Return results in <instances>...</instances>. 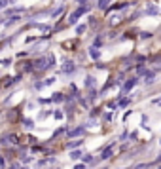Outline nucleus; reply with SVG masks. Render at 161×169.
<instances>
[{
	"label": "nucleus",
	"instance_id": "nucleus-4",
	"mask_svg": "<svg viewBox=\"0 0 161 169\" xmlns=\"http://www.w3.org/2000/svg\"><path fill=\"white\" fill-rule=\"evenodd\" d=\"M34 67H36V68H40V70L50 68V59H48V57H40V59H36Z\"/></svg>",
	"mask_w": 161,
	"mask_h": 169
},
{
	"label": "nucleus",
	"instance_id": "nucleus-34",
	"mask_svg": "<svg viewBox=\"0 0 161 169\" xmlns=\"http://www.w3.org/2000/svg\"><path fill=\"white\" fill-rule=\"evenodd\" d=\"M10 169H17V165H15V163H13V165H10Z\"/></svg>",
	"mask_w": 161,
	"mask_h": 169
},
{
	"label": "nucleus",
	"instance_id": "nucleus-2",
	"mask_svg": "<svg viewBox=\"0 0 161 169\" xmlns=\"http://www.w3.org/2000/svg\"><path fill=\"white\" fill-rule=\"evenodd\" d=\"M112 156H114V142H110L108 147L101 152V160H102V162H106V160H110Z\"/></svg>",
	"mask_w": 161,
	"mask_h": 169
},
{
	"label": "nucleus",
	"instance_id": "nucleus-20",
	"mask_svg": "<svg viewBox=\"0 0 161 169\" xmlns=\"http://www.w3.org/2000/svg\"><path fill=\"white\" fill-rule=\"evenodd\" d=\"M64 131H66V129H64V127H61V129H57V131L53 133V137H59V135H63Z\"/></svg>",
	"mask_w": 161,
	"mask_h": 169
},
{
	"label": "nucleus",
	"instance_id": "nucleus-10",
	"mask_svg": "<svg viewBox=\"0 0 161 169\" xmlns=\"http://www.w3.org/2000/svg\"><path fill=\"white\" fill-rule=\"evenodd\" d=\"M85 87H87V89L95 87V78H93V76H87V78H85Z\"/></svg>",
	"mask_w": 161,
	"mask_h": 169
},
{
	"label": "nucleus",
	"instance_id": "nucleus-36",
	"mask_svg": "<svg viewBox=\"0 0 161 169\" xmlns=\"http://www.w3.org/2000/svg\"><path fill=\"white\" fill-rule=\"evenodd\" d=\"M23 169H27V167H23Z\"/></svg>",
	"mask_w": 161,
	"mask_h": 169
},
{
	"label": "nucleus",
	"instance_id": "nucleus-30",
	"mask_svg": "<svg viewBox=\"0 0 161 169\" xmlns=\"http://www.w3.org/2000/svg\"><path fill=\"white\" fill-rule=\"evenodd\" d=\"M104 120H112V112H106L104 114Z\"/></svg>",
	"mask_w": 161,
	"mask_h": 169
},
{
	"label": "nucleus",
	"instance_id": "nucleus-25",
	"mask_svg": "<svg viewBox=\"0 0 161 169\" xmlns=\"http://www.w3.org/2000/svg\"><path fill=\"white\" fill-rule=\"evenodd\" d=\"M10 2V0H0V10H4V6Z\"/></svg>",
	"mask_w": 161,
	"mask_h": 169
},
{
	"label": "nucleus",
	"instance_id": "nucleus-28",
	"mask_svg": "<svg viewBox=\"0 0 161 169\" xmlns=\"http://www.w3.org/2000/svg\"><path fill=\"white\" fill-rule=\"evenodd\" d=\"M0 63H2V65H10V63H12V59H2Z\"/></svg>",
	"mask_w": 161,
	"mask_h": 169
},
{
	"label": "nucleus",
	"instance_id": "nucleus-15",
	"mask_svg": "<svg viewBox=\"0 0 161 169\" xmlns=\"http://www.w3.org/2000/svg\"><path fill=\"white\" fill-rule=\"evenodd\" d=\"M17 21H21V17H19V15H13V17H10V21L6 23V27H10V25H13V23H17Z\"/></svg>",
	"mask_w": 161,
	"mask_h": 169
},
{
	"label": "nucleus",
	"instance_id": "nucleus-31",
	"mask_svg": "<svg viewBox=\"0 0 161 169\" xmlns=\"http://www.w3.org/2000/svg\"><path fill=\"white\" fill-rule=\"evenodd\" d=\"M154 105H157V107H161V99H155V101H152Z\"/></svg>",
	"mask_w": 161,
	"mask_h": 169
},
{
	"label": "nucleus",
	"instance_id": "nucleus-12",
	"mask_svg": "<svg viewBox=\"0 0 161 169\" xmlns=\"http://www.w3.org/2000/svg\"><path fill=\"white\" fill-rule=\"evenodd\" d=\"M154 80H155V74H154V72H148V74H146V86H152L154 84Z\"/></svg>",
	"mask_w": 161,
	"mask_h": 169
},
{
	"label": "nucleus",
	"instance_id": "nucleus-6",
	"mask_svg": "<svg viewBox=\"0 0 161 169\" xmlns=\"http://www.w3.org/2000/svg\"><path fill=\"white\" fill-rule=\"evenodd\" d=\"M74 70H76V67H74L72 61H68V59H66V61L63 63V72H64V74H68V72H74Z\"/></svg>",
	"mask_w": 161,
	"mask_h": 169
},
{
	"label": "nucleus",
	"instance_id": "nucleus-3",
	"mask_svg": "<svg viewBox=\"0 0 161 169\" xmlns=\"http://www.w3.org/2000/svg\"><path fill=\"white\" fill-rule=\"evenodd\" d=\"M85 133V126H78L74 129H68V137L70 139H76V137H82Z\"/></svg>",
	"mask_w": 161,
	"mask_h": 169
},
{
	"label": "nucleus",
	"instance_id": "nucleus-17",
	"mask_svg": "<svg viewBox=\"0 0 161 169\" xmlns=\"http://www.w3.org/2000/svg\"><path fill=\"white\" fill-rule=\"evenodd\" d=\"M85 32V25H78L76 27V34H83Z\"/></svg>",
	"mask_w": 161,
	"mask_h": 169
},
{
	"label": "nucleus",
	"instance_id": "nucleus-8",
	"mask_svg": "<svg viewBox=\"0 0 161 169\" xmlns=\"http://www.w3.org/2000/svg\"><path fill=\"white\" fill-rule=\"evenodd\" d=\"M89 55H91V59H95V61H97V59H101V52L97 50V47H93V46L89 47Z\"/></svg>",
	"mask_w": 161,
	"mask_h": 169
},
{
	"label": "nucleus",
	"instance_id": "nucleus-26",
	"mask_svg": "<svg viewBox=\"0 0 161 169\" xmlns=\"http://www.w3.org/2000/svg\"><path fill=\"white\" fill-rule=\"evenodd\" d=\"M120 23V17H112V25H118Z\"/></svg>",
	"mask_w": 161,
	"mask_h": 169
},
{
	"label": "nucleus",
	"instance_id": "nucleus-7",
	"mask_svg": "<svg viewBox=\"0 0 161 169\" xmlns=\"http://www.w3.org/2000/svg\"><path fill=\"white\" fill-rule=\"evenodd\" d=\"M82 144H83V139H76V141H70V142H66V148H68V150H74V148L82 147Z\"/></svg>",
	"mask_w": 161,
	"mask_h": 169
},
{
	"label": "nucleus",
	"instance_id": "nucleus-11",
	"mask_svg": "<svg viewBox=\"0 0 161 169\" xmlns=\"http://www.w3.org/2000/svg\"><path fill=\"white\" fill-rule=\"evenodd\" d=\"M70 158H72V160H82V158H83V152H82V150H72V152H70Z\"/></svg>",
	"mask_w": 161,
	"mask_h": 169
},
{
	"label": "nucleus",
	"instance_id": "nucleus-13",
	"mask_svg": "<svg viewBox=\"0 0 161 169\" xmlns=\"http://www.w3.org/2000/svg\"><path fill=\"white\" fill-rule=\"evenodd\" d=\"M63 99H64L63 93H53V95H51V101H53V103H61Z\"/></svg>",
	"mask_w": 161,
	"mask_h": 169
},
{
	"label": "nucleus",
	"instance_id": "nucleus-14",
	"mask_svg": "<svg viewBox=\"0 0 161 169\" xmlns=\"http://www.w3.org/2000/svg\"><path fill=\"white\" fill-rule=\"evenodd\" d=\"M157 12H159V10H157V8H155V6H154V4H150V8H148V10H146V13H148V15H155V13H157Z\"/></svg>",
	"mask_w": 161,
	"mask_h": 169
},
{
	"label": "nucleus",
	"instance_id": "nucleus-5",
	"mask_svg": "<svg viewBox=\"0 0 161 169\" xmlns=\"http://www.w3.org/2000/svg\"><path fill=\"white\" fill-rule=\"evenodd\" d=\"M136 84H139V78H131V80H127L125 84H123V87H121V93H127V91H131Z\"/></svg>",
	"mask_w": 161,
	"mask_h": 169
},
{
	"label": "nucleus",
	"instance_id": "nucleus-16",
	"mask_svg": "<svg viewBox=\"0 0 161 169\" xmlns=\"http://www.w3.org/2000/svg\"><path fill=\"white\" fill-rule=\"evenodd\" d=\"M99 8L101 10H106L108 8V0H99Z\"/></svg>",
	"mask_w": 161,
	"mask_h": 169
},
{
	"label": "nucleus",
	"instance_id": "nucleus-24",
	"mask_svg": "<svg viewBox=\"0 0 161 169\" xmlns=\"http://www.w3.org/2000/svg\"><path fill=\"white\" fill-rule=\"evenodd\" d=\"M53 116H55L57 120H61V118H63V114H61V110H55V112H53Z\"/></svg>",
	"mask_w": 161,
	"mask_h": 169
},
{
	"label": "nucleus",
	"instance_id": "nucleus-22",
	"mask_svg": "<svg viewBox=\"0 0 161 169\" xmlns=\"http://www.w3.org/2000/svg\"><path fill=\"white\" fill-rule=\"evenodd\" d=\"M32 67H34V65H31V63H25V65H23V68H25L27 72H29V70H32Z\"/></svg>",
	"mask_w": 161,
	"mask_h": 169
},
{
	"label": "nucleus",
	"instance_id": "nucleus-18",
	"mask_svg": "<svg viewBox=\"0 0 161 169\" xmlns=\"http://www.w3.org/2000/svg\"><path fill=\"white\" fill-rule=\"evenodd\" d=\"M61 12H63V6H59L57 10H53V12H51V15H53V17H57V15H61Z\"/></svg>",
	"mask_w": 161,
	"mask_h": 169
},
{
	"label": "nucleus",
	"instance_id": "nucleus-33",
	"mask_svg": "<svg viewBox=\"0 0 161 169\" xmlns=\"http://www.w3.org/2000/svg\"><path fill=\"white\" fill-rule=\"evenodd\" d=\"M76 2H80V4L83 6V4H85V0H76Z\"/></svg>",
	"mask_w": 161,
	"mask_h": 169
},
{
	"label": "nucleus",
	"instance_id": "nucleus-21",
	"mask_svg": "<svg viewBox=\"0 0 161 169\" xmlns=\"http://www.w3.org/2000/svg\"><path fill=\"white\" fill-rule=\"evenodd\" d=\"M23 126H27V127H32V120H23Z\"/></svg>",
	"mask_w": 161,
	"mask_h": 169
},
{
	"label": "nucleus",
	"instance_id": "nucleus-23",
	"mask_svg": "<svg viewBox=\"0 0 161 169\" xmlns=\"http://www.w3.org/2000/svg\"><path fill=\"white\" fill-rule=\"evenodd\" d=\"M53 82H55V78H48V80H45V82H44V86H51Z\"/></svg>",
	"mask_w": 161,
	"mask_h": 169
},
{
	"label": "nucleus",
	"instance_id": "nucleus-29",
	"mask_svg": "<svg viewBox=\"0 0 161 169\" xmlns=\"http://www.w3.org/2000/svg\"><path fill=\"white\" fill-rule=\"evenodd\" d=\"M140 36H142V38H144V40H146V38H150V36H152V34H150V32H142V34H140Z\"/></svg>",
	"mask_w": 161,
	"mask_h": 169
},
{
	"label": "nucleus",
	"instance_id": "nucleus-32",
	"mask_svg": "<svg viewBox=\"0 0 161 169\" xmlns=\"http://www.w3.org/2000/svg\"><path fill=\"white\" fill-rule=\"evenodd\" d=\"M0 167H4V158L0 156Z\"/></svg>",
	"mask_w": 161,
	"mask_h": 169
},
{
	"label": "nucleus",
	"instance_id": "nucleus-27",
	"mask_svg": "<svg viewBox=\"0 0 161 169\" xmlns=\"http://www.w3.org/2000/svg\"><path fill=\"white\" fill-rule=\"evenodd\" d=\"M74 169H85V163H78V165H74Z\"/></svg>",
	"mask_w": 161,
	"mask_h": 169
},
{
	"label": "nucleus",
	"instance_id": "nucleus-35",
	"mask_svg": "<svg viewBox=\"0 0 161 169\" xmlns=\"http://www.w3.org/2000/svg\"><path fill=\"white\" fill-rule=\"evenodd\" d=\"M108 2H112V0H108Z\"/></svg>",
	"mask_w": 161,
	"mask_h": 169
},
{
	"label": "nucleus",
	"instance_id": "nucleus-19",
	"mask_svg": "<svg viewBox=\"0 0 161 169\" xmlns=\"http://www.w3.org/2000/svg\"><path fill=\"white\" fill-rule=\"evenodd\" d=\"M129 101H131L129 97H127V99H121V101H120V107H127V105H129Z\"/></svg>",
	"mask_w": 161,
	"mask_h": 169
},
{
	"label": "nucleus",
	"instance_id": "nucleus-1",
	"mask_svg": "<svg viewBox=\"0 0 161 169\" xmlns=\"http://www.w3.org/2000/svg\"><path fill=\"white\" fill-rule=\"evenodd\" d=\"M87 12H89V6H85V4H83V6H80L78 10H74V12L70 13V17H68V23H70V25H74V23H76V21H78L83 13H87Z\"/></svg>",
	"mask_w": 161,
	"mask_h": 169
},
{
	"label": "nucleus",
	"instance_id": "nucleus-9",
	"mask_svg": "<svg viewBox=\"0 0 161 169\" xmlns=\"http://www.w3.org/2000/svg\"><path fill=\"white\" fill-rule=\"evenodd\" d=\"M136 74H139V76H146V74H148L146 67H144V65H136Z\"/></svg>",
	"mask_w": 161,
	"mask_h": 169
}]
</instances>
